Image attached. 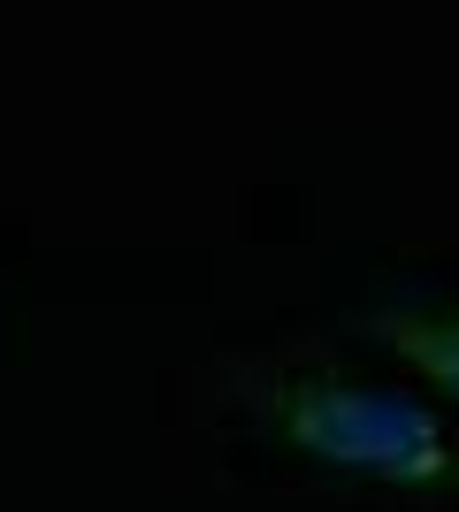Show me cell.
Returning a JSON list of instances; mask_svg holds the SVG:
<instances>
[{"mask_svg": "<svg viewBox=\"0 0 459 512\" xmlns=\"http://www.w3.org/2000/svg\"><path fill=\"white\" fill-rule=\"evenodd\" d=\"M261 413L284 428V444H299L322 467L406 482V490L459 482V451L421 398L368 390V383H345V375H291V383L261 390Z\"/></svg>", "mask_w": 459, "mask_h": 512, "instance_id": "obj_1", "label": "cell"}, {"mask_svg": "<svg viewBox=\"0 0 459 512\" xmlns=\"http://www.w3.org/2000/svg\"><path fill=\"white\" fill-rule=\"evenodd\" d=\"M375 337L406 352V360L444 383V398H459V321H437V314H375Z\"/></svg>", "mask_w": 459, "mask_h": 512, "instance_id": "obj_2", "label": "cell"}]
</instances>
